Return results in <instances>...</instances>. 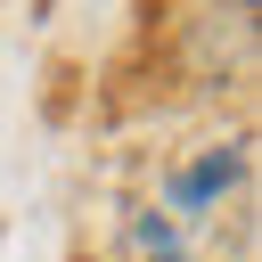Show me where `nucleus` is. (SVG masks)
I'll use <instances>...</instances> for the list:
<instances>
[{"label":"nucleus","mask_w":262,"mask_h":262,"mask_svg":"<svg viewBox=\"0 0 262 262\" xmlns=\"http://www.w3.org/2000/svg\"><path fill=\"white\" fill-rule=\"evenodd\" d=\"M123 254H131V262H205V246H196L156 196H139V205L123 213Z\"/></svg>","instance_id":"2"},{"label":"nucleus","mask_w":262,"mask_h":262,"mask_svg":"<svg viewBox=\"0 0 262 262\" xmlns=\"http://www.w3.org/2000/svg\"><path fill=\"white\" fill-rule=\"evenodd\" d=\"M237 8H254V0H237Z\"/></svg>","instance_id":"3"},{"label":"nucleus","mask_w":262,"mask_h":262,"mask_svg":"<svg viewBox=\"0 0 262 262\" xmlns=\"http://www.w3.org/2000/svg\"><path fill=\"white\" fill-rule=\"evenodd\" d=\"M246 180H254V156H246V131L237 139H205L188 164H172L164 172V188H156V205L205 246L213 229H221V205H246Z\"/></svg>","instance_id":"1"}]
</instances>
